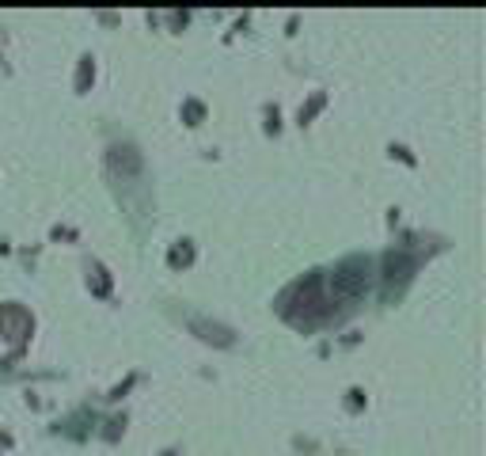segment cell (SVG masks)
I'll list each match as a JSON object with an SVG mask.
<instances>
[{
  "instance_id": "8",
  "label": "cell",
  "mask_w": 486,
  "mask_h": 456,
  "mask_svg": "<svg viewBox=\"0 0 486 456\" xmlns=\"http://www.w3.org/2000/svg\"><path fill=\"white\" fill-rule=\"evenodd\" d=\"M106 289H110V281L103 278V270H95V293H106Z\"/></svg>"
},
{
  "instance_id": "4",
  "label": "cell",
  "mask_w": 486,
  "mask_h": 456,
  "mask_svg": "<svg viewBox=\"0 0 486 456\" xmlns=\"http://www.w3.org/2000/svg\"><path fill=\"white\" fill-rule=\"evenodd\" d=\"M0 327L8 331V339H19V334L30 331V319H27V312H23V308H4V312H0Z\"/></svg>"
},
{
  "instance_id": "6",
  "label": "cell",
  "mask_w": 486,
  "mask_h": 456,
  "mask_svg": "<svg viewBox=\"0 0 486 456\" xmlns=\"http://www.w3.org/2000/svg\"><path fill=\"white\" fill-rule=\"evenodd\" d=\"M194 327L205 334V339H217V342H232V334L224 331V327H217V323H202V319H194Z\"/></svg>"
},
{
  "instance_id": "3",
  "label": "cell",
  "mask_w": 486,
  "mask_h": 456,
  "mask_svg": "<svg viewBox=\"0 0 486 456\" xmlns=\"http://www.w3.org/2000/svg\"><path fill=\"white\" fill-rule=\"evenodd\" d=\"M410 270H414V258H410V255H402V251H399V255H395V251H391V255H384L387 285H395V281H407Z\"/></svg>"
},
{
  "instance_id": "7",
  "label": "cell",
  "mask_w": 486,
  "mask_h": 456,
  "mask_svg": "<svg viewBox=\"0 0 486 456\" xmlns=\"http://www.w3.org/2000/svg\"><path fill=\"white\" fill-rule=\"evenodd\" d=\"M171 263L179 266V263H190V247H175L171 251Z\"/></svg>"
},
{
  "instance_id": "5",
  "label": "cell",
  "mask_w": 486,
  "mask_h": 456,
  "mask_svg": "<svg viewBox=\"0 0 486 456\" xmlns=\"http://www.w3.org/2000/svg\"><path fill=\"white\" fill-rule=\"evenodd\" d=\"M110 167H114V171H126V175H137L141 160H137L133 149H110Z\"/></svg>"
},
{
  "instance_id": "1",
  "label": "cell",
  "mask_w": 486,
  "mask_h": 456,
  "mask_svg": "<svg viewBox=\"0 0 486 456\" xmlns=\"http://www.w3.org/2000/svg\"><path fill=\"white\" fill-rule=\"evenodd\" d=\"M323 289V281H319V274H311V278H304L300 285L293 289V296H289V316L293 319H304V323H311V319H319L327 312V296L319 293Z\"/></svg>"
},
{
  "instance_id": "2",
  "label": "cell",
  "mask_w": 486,
  "mask_h": 456,
  "mask_svg": "<svg viewBox=\"0 0 486 456\" xmlns=\"http://www.w3.org/2000/svg\"><path fill=\"white\" fill-rule=\"evenodd\" d=\"M369 285V263L364 258H346L331 278V296L334 301H357Z\"/></svg>"
}]
</instances>
